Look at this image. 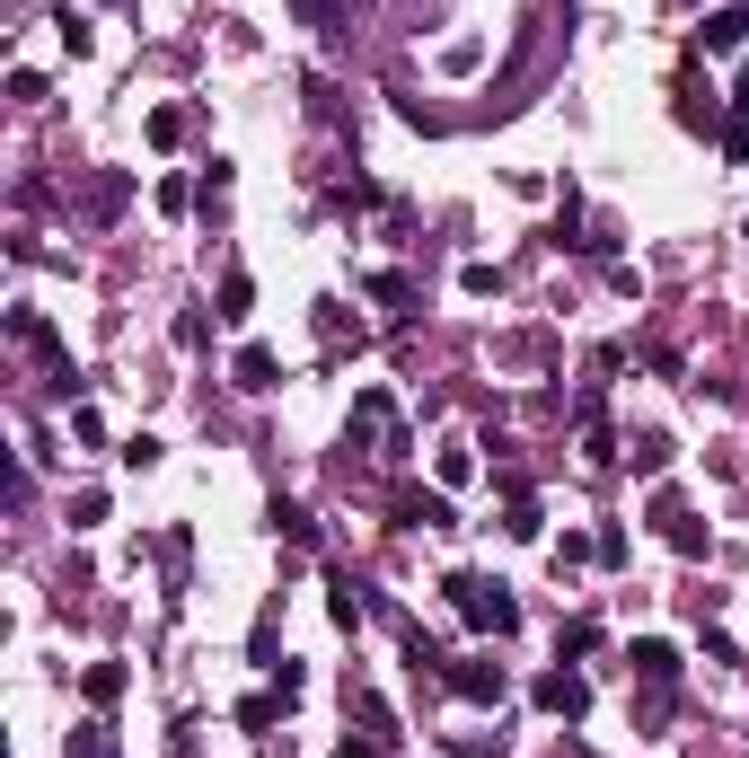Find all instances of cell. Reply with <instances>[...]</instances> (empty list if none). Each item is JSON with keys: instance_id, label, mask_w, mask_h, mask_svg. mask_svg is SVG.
I'll use <instances>...</instances> for the list:
<instances>
[{"instance_id": "6da1fadb", "label": "cell", "mask_w": 749, "mask_h": 758, "mask_svg": "<svg viewBox=\"0 0 749 758\" xmlns=\"http://www.w3.org/2000/svg\"><path fill=\"white\" fill-rule=\"evenodd\" d=\"M441 591L459 600V618H468V627H486V635H511V627H520V600H511L502 582H486V574H450Z\"/></svg>"}, {"instance_id": "7a4b0ae2", "label": "cell", "mask_w": 749, "mask_h": 758, "mask_svg": "<svg viewBox=\"0 0 749 758\" xmlns=\"http://www.w3.org/2000/svg\"><path fill=\"white\" fill-rule=\"evenodd\" d=\"M538 706H547V715H565V724H582V715H591V679H582L573 661H556V670L538 679Z\"/></svg>"}, {"instance_id": "3957f363", "label": "cell", "mask_w": 749, "mask_h": 758, "mask_svg": "<svg viewBox=\"0 0 749 758\" xmlns=\"http://www.w3.org/2000/svg\"><path fill=\"white\" fill-rule=\"evenodd\" d=\"M441 679H450L468 706H502V688H511V679H502V661H450Z\"/></svg>"}, {"instance_id": "277c9868", "label": "cell", "mask_w": 749, "mask_h": 758, "mask_svg": "<svg viewBox=\"0 0 749 758\" xmlns=\"http://www.w3.org/2000/svg\"><path fill=\"white\" fill-rule=\"evenodd\" d=\"M626 661H635V679H643V688H670V679H679V644H661V635H635V652H626Z\"/></svg>"}, {"instance_id": "5b68a950", "label": "cell", "mask_w": 749, "mask_h": 758, "mask_svg": "<svg viewBox=\"0 0 749 758\" xmlns=\"http://www.w3.org/2000/svg\"><path fill=\"white\" fill-rule=\"evenodd\" d=\"M697 44H706V53H741V44H749V0H741V9H715V18L697 27Z\"/></svg>"}, {"instance_id": "8992f818", "label": "cell", "mask_w": 749, "mask_h": 758, "mask_svg": "<svg viewBox=\"0 0 749 758\" xmlns=\"http://www.w3.org/2000/svg\"><path fill=\"white\" fill-rule=\"evenodd\" d=\"M397 520H406V529H450V495H415V486H406V495H397Z\"/></svg>"}, {"instance_id": "52a82bcc", "label": "cell", "mask_w": 749, "mask_h": 758, "mask_svg": "<svg viewBox=\"0 0 749 758\" xmlns=\"http://www.w3.org/2000/svg\"><path fill=\"white\" fill-rule=\"evenodd\" d=\"M230 371H239V388H248V397H264V388H282V362H273L264 345H248V353H239Z\"/></svg>"}, {"instance_id": "ba28073f", "label": "cell", "mask_w": 749, "mask_h": 758, "mask_svg": "<svg viewBox=\"0 0 749 758\" xmlns=\"http://www.w3.org/2000/svg\"><path fill=\"white\" fill-rule=\"evenodd\" d=\"M80 697H89V706H116V697H124V661H98V670L80 679Z\"/></svg>"}, {"instance_id": "9c48e42d", "label": "cell", "mask_w": 749, "mask_h": 758, "mask_svg": "<svg viewBox=\"0 0 749 758\" xmlns=\"http://www.w3.org/2000/svg\"><path fill=\"white\" fill-rule=\"evenodd\" d=\"M282 706H291V688H282V679H273V688H264V697H248V706H239V724H248V732H264V724H273V715H282Z\"/></svg>"}, {"instance_id": "30bf717a", "label": "cell", "mask_w": 749, "mask_h": 758, "mask_svg": "<svg viewBox=\"0 0 749 758\" xmlns=\"http://www.w3.org/2000/svg\"><path fill=\"white\" fill-rule=\"evenodd\" d=\"M256 309V282L248 273H230V282H221V318H230V327H239V318H248Z\"/></svg>"}, {"instance_id": "8fae6325", "label": "cell", "mask_w": 749, "mask_h": 758, "mask_svg": "<svg viewBox=\"0 0 749 758\" xmlns=\"http://www.w3.org/2000/svg\"><path fill=\"white\" fill-rule=\"evenodd\" d=\"M371 300H388V309H415V282H406V273H371Z\"/></svg>"}, {"instance_id": "7c38bea8", "label": "cell", "mask_w": 749, "mask_h": 758, "mask_svg": "<svg viewBox=\"0 0 749 758\" xmlns=\"http://www.w3.org/2000/svg\"><path fill=\"white\" fill-rule=\"evenodd\" d=\"M502 529H511V538H538L547 520H538V503H529V495H511V520H502Z\"/></svg>"}, {"instance_id": "4fadbf2b", "label": "cell", "mask_w": 749, "mask_h": 758, "mask_svg": "<svg viewBox=\"0 0 749 758\" xmlns=\"http://www.w3.org/2000/svg\"><path fill=\"white\" fill-rule=\"evenodd\" d=\"M327 609H336V627H362V591H353V582H336V600H327Z\"/></svg>"}, {"instance_id": "5bb4252c", "label": "cell", "mask_w": 749, "mask_h": 758, "mask_svg": "<svg viewBox=\"0 0 749 758\" xmlns=\"http://www.w3.org/2000/svg\"><path fill=\"white\" fill-rule=\"evenodd\" d=\"M723 159H749V116H732V124H723Z\"/></svg>"}, {"instance_id": "9a60e30c", "label": "cell", "mask_w": 749, "mask_h": 758, "mask_svg": "<svg viewBox=\"0 0 749 758\" xmlns=\"http://www.w3.org/2000/svg\"><path fill=\"white\" fill-rule=\"evenodd\" d=\"M71 758H116V750H107V732H98V724H89V732H80V741H71Z\"/></svg>"}]
</instances>
